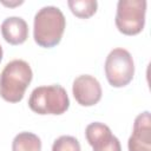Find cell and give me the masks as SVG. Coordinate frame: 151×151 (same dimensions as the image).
I'll return each mask as SVG.
<instances>
[{
	"instance_id": "ba28073f",
	"label": "cell",
	"mask_w": 151,
	"mask_h": 151,
	"mask_svg": "<svg viewBox=\"0 0 151 151\" xmlns=\"http://www.w3.org/2000/svg\"><path fill=\"white\" fill-rule=\"evenodd\" d=\"M127 147L129 151H151V117L149 111L136 117Z\"/></svg>"
},
{
	"instance_id": "8992f818",
	"label": "cell",
	"mask_w": 151,
	"mask_h": 151,
	"mask_svg": "<svg viewBox=\"0 0 151 151\" xmlns=\"http://www.w3.org/2000/svg\"><path fill=\"white\" fill-rule=\"evenodd\" d=\"M85 136L93 151H122L119 139L112 134L110 127L94 122L86 126Z\"/></svg>"
},
{
	"instance_id": "30bf717a",
	"label": "cell",
	"mask_w": 151,
	"mask_h": 151,
	"mask_svg": "<svg viewBox=\"0 0 151 151\" xmlns=\"http://www.w3.org/2000/svg\"><path fill=\"white\" fill-rule=\"evenodd\" d=\"M12 151H41V140L32 132H20L12 142Z\"/></svg>"
},
{
	"instance_id": "7c38bea8",
	"label": "cell",
	"mask_w": 151,
	"mask_h": 151,
	"mask_svg": "<svg viewBox=\"0 0 151 151\" xmlns=\"http://www.w3.org/2000/svg\"><path fill=\"white\" fill-rule=\"evenodd\" d=\"M52 151H80V144L72 136H60L54 140Z\"/></svg>"
},
{
	"instance_id": "4fadbf2b",
	"label": "cell",
	"mask_w": 151,
	"mask_h": 151,
	"mask_svg": "<svg viewBox=\"0 0 151 151\" xmlns=\"http://www.w3.org/2000/svg\"><path fill=\"white\" fill-rule=\"evenodd\" d=\"M1 60H2V47L0 45V63H1Z\"/></svg>"
},
{
	"instance_id": "9c48e42d",
	"label": "cell",
	"mask_w": 151,
	"mask_h": 151,
	"mask_svg": "<svg viewBox=\"0 0 151 151\" xmlns=\"http://www.w3.org/2000/svg\"><path fill=\"white\" fill-rule=\"evenodd\" d=\"M1 34L11 45H21L28 37V25L19 17H9L1 24Z\"/></svg>"
},
{
	"instance_id": "6da1fadb",
	"label": "cell",
	"mask_w": 151,
	"mask_h": 151,
	"mask_svg": "<svg viewBox=\"0 0 151 151\" xmlns=\"http://www.w3.org/2000/svg\"><path fill=\"white\" fill-rule=\"evenodd\" d=\"M66 27V19L63 12L54 6H45L40 8L33 24L34 41L45 48L57 46L64 34Z\"/></svg>"
},
{
	"instance_id": "5b68a950",
	"label": "cell",
	"mask_w": 151,
	"mask_h": 151,
	"mask_svg": "<svg viewBox=\"0 0 151 151\" xmlns=\"http://www.w3.org/2000/svg\"><path fill=\"white\" fill-rule=\"evenodd\" d=\"M134 64L132 55L125 48H113L105 60V76L113 87H124L132 80Z\"/></svg>"
},
{
	"instance_id": "8fae6325",
	"label": "cell",
	"mask_w": 151,
	"mask_h": 151,
	"mask_svg": "<svg viewBox=\"0 0 151 151\" xmlns=\"http://www.w3.org/2000/svg\"><path fill=\"white\" fill-rule=\"evenodd\" d=\"M67 5L71 12L80 19L92 17L97 12L98 7V2L96 0H68Z\"/></svg>"
},
{
	"instance_id": "277c9868",
	"label": "cell",
	"mask_w": 151,
	"mask_h": 151,
	"mask_svg": "<svg viewBox=\"0 0 151 151\" xmlns=\"http://www.w3.org/2000/svg\"><path fill=\"white\" fill-rule=\"evenodd\" d=\"M145 0H119L117 4L116 26L125 35L140 33L145 25Z\"/></svg>"
},
{
	"instance_id": "3957f363",
	"label": "cell",
	"mask_w": 151,
	"mask_h": 151,
	"mask_svg": "<svg viewBox=\"0 0 151 151\" xmlns=\"http://www.w3.org/2000/svg\"><path fill=\"white\" fill-rule=\"evenodd\" d=\"M29 109L38 114H63L70 107L66 90L60 85L35 87L28 99Z\"/></svg>"
},
{
	"instance_id": "7a4b0ae2",
	"label": "cell",
	"mask_w": 151,
	"mask_h": 151,
	"mask_svg": "<svg viewBox=\"0 0 151 151\" xmlns=\"http://www.w3.org/2000/svg\"><path fill=\"white\" fill-rule=\"evenodd\" d=\"M33 78L28 63L21 59L9 61L0 74V97L8 103H19Z\"/></svg>"
},
{
	"instance_id": "52a82bcc",
	"label": "cell",
	"mask_w": 151,
	"mask_h": 151,
	"mask_svg": "<svg viewBox=\"0 0 151 151\" xmlns=\"http://www.w3.org/2000/svg\"><path fill=\"white\" fill-rule=\"evenodd\" d=\"M73 97L81 106H93L101 99V86L99 81L90 76L83 74L74 79L72 85Z\"/></svg>"
}]
</instances>
